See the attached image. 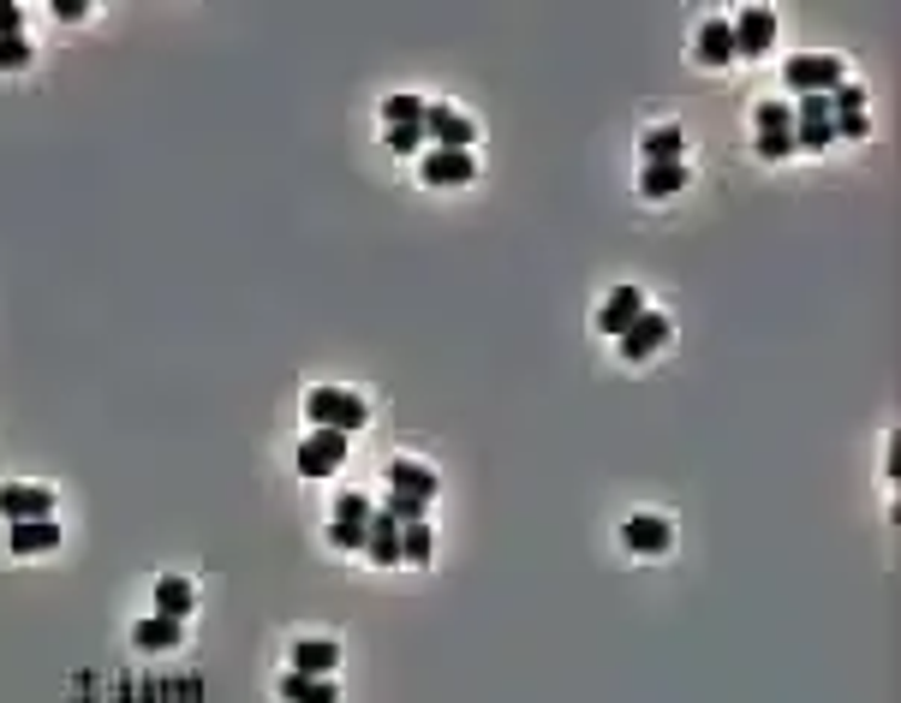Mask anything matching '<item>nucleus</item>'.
<instances>
[{
    "label": "nucleus",
    "instance_id": "nucleus-18",
    "mask_svg": "<svg viewBox=\"0 0 901 703\" xmlns=\"http://www.w3.org/2000/svg\"><path fill=\"white\" fill-rule=\"evenodd\" d=\"M681 185H687V162H645V173H639V191H645L651 203L675 197Z\"/></svg>",
    "mask_w": 901,
    "mask_h": 703
},
{
    "label": "nucleus",
    "instance_id": "nucleus-1",
    "mask_svg": "<svg viewBox=\"0 0 901 703\" xmlns=\"http://www.w3.org/2000/svg\"><path fill=\"white\" fill-rule=\"evenodd\" d=\"M305 418L317 429H341V436H353V429L371 418V406L358 394H346V388H311L305 394Z\"/></svg>",
    "mask_w": 901,
    "mask_h": 703
},
{
    "label": "nucleus",
    "instance_id": "nucleus-8",
    "mask_svg": "<svg viewBox=\"0 0 901 703\" xmlns=\"http://www.w3.org/2000/svg\"><path fill=\"white\" fill-rule=\"evenodd\" d=\"M424 137H436V150H472V137H478V132H472L466 114L424 102Z\"/></svg>",
    "mask_w": 901,
    "mask_h": 703
},
{
    "label": "nucleus",
    "instance_id": "nucleus-13",
    "mask_svg": "<svg viewBox=\"0 0 901 703\" xmlns=\"http://www.w3.org/2000/svg\"><path fill=\"white\" fill-rule=\"evenodd\" d=\"M692 60H699V67H729V60H735V30L722 19H710L699 30V42H692Z\"/></svg>",
    "mask_w": 901,
    "mask_h": 703
},
{
    "label": "nucleus",
    "instance_id": "nucleus-12",
    "mask_svg": "<svg viewBox=\"0 0 901 703\" xmlns=\"http://www.w3.org/2000/svg\"><path fill=\"white\" fill-rule=\"evenodd\" d=\"M669 519H657V513H639V519H627L621 524V542H627V549H634V554H662V549H669Z\"/></svg>",
    "mask_w": 901,
    "mask_h": 703
},
{
    "label": "nucleus",
    "instance_id": "nucleus-4",
    "mask_svg": "<svg viewBox=\"0 0 901 703\" xmlns=\"http://www.w3.org/2000/svg\"><path fill=\"white\" fill-rule=\"evenodd\" d=\"M341 466H346V436H341V429H317V436L298 441V471H305V477H328Z\"/></svg>",
    "mask_w": 901,
    "mask_h": 703
},
{
    "label": "nucleus",
    "instance_id": "nucleus-3",
    "mask_svg": "<svg viewBox=\"0 0 901 703\" xmlns=\"http://www.w3.org/2000/svg\"><path fill=\"white\" fill-rule=\"evenodd\" d=\"M836 125H830V102L824 95H800L794 108V150H830Z\"/></svg>",
    "mask_w": 901,
    "mask_h": 703
},
{
    "label": "nucleus",
    "instance_id": "nucleus-16",
    "mask_svg": "<svg viewBox=\"0 0 901 703\" xmlns=\"http://www.w3.org/2000/svg\"><path fill=\"white\" fill-rule=\"evenodd\" d=\"M388 489L394 495H413V501H431V495H436V471H424L418 459H394V466H388Z\"/></svg>",
    "mask_w": 901,
    "mask_h": 703
},
{
    "label": "nucleus",
    "instance_id": "nucleus-25",
    "mask_svg": "<svg viewBox=\"0 0 901 703\" xmlns=\"http://www.w3.org/2000/svg\"><path fill=\"white\" fill-rule=\"evenodd\" d=\"M752 125H758V132H794V108H788V102H758Z\"/></svg>",
    "mask_w": 901,
    "mask_h": 703
},
{
    "label": "nucleus",
    "instance_id": "nucleus-5",
    "mask_svg": "<svg viewBox=\"0 0 901 703\" xmlns=\"http://www.w3.org/2000/svg\"><path fill=\"white\" fill-rule=\"evenodd\" d=\"M669 334H675V323H669V316L645 310L639 323L621 334V358H627V364H645L651 352H662V346H669Z\"/></svg>",
    "mask_w": 901,
    "mask_h": 703
},
{
    "label": "nucleus",
    "instance_id": "nucleus-24",
    "mask_svg": "<svg viewBox=\"0 0 901 703\" xmlns=\"http://www.w3.org/2000/svg\"><path fill=\"white\" fill-rule=\"evenodd\" d=\"M383 120L388 125H424V102H418V95H388V102H383Z\"/></svg>",
    "mask_w": 901,
    "mask_h": 703
},
{
    "label": "nucleus",
    "instance_id": "nucleus-27",
    "mask_svg": "<svg viewBox=\"0 0 901 703\" xmlns=\"http://www.w3.org/2000/svg\"><path fill=\"white\" fill-rule=\"evenodd\" d=\"M758 155H765V162H782V155H794V132H758Z\"/></svg>",
    "mask_w": 901,
    "mask_h": 703
},
{
    "label": "nucleus",
    "instance_id": "nucleus-6",
    "mask_svg": "<svg viewBox=\"0 0 901 703\" xmlns=\"http://www.w3.org/2000/svg\"><path fill=\"white\" fill-rule=\"evenodd\" d=\"M729 30H735V54L758 60V54H770V42H777V12L747 7V12H740V19H735Z\"/></svg>",
    "mask_w": 901,
    "mask_h": 703
},
{
    "label": "nucleus",
    "instance_id": "nucleus-29",
    "mask_svg": "<svg viewBox=\"0 0 901 703\" xmlns=\"http://www.w3.org/2000/svg\"><path fill=\"white\" fill-rule=\"evenodd\" d=\"M383 513H388L394 524H418V519H424V501H413V495H388Z\"/></svg>",
    "mask_w": 901,
    "mask_h": 703
},
{
    "label": "nucleus",
    "instance_id": "nucleus-30",
    "mask_svg": "<svg viewBox=\"0 0 901 703\" xmlns=\"http://www.w3.org/2000/svg\"><path fill=\"white\" fill-rule=\"evenodd\" d=\"M19 24H24V7L19 0H0V37H19Z\"/></svg>",
    "mask_w": 901,
    "mask_h": 703
},
{
    "label": "nucleus",
    "instance_id": "nucleus-21",
    "mask_svg": "<svg viewBox=\"0 0 901 703\" xmlns=\"http://www.w3.org/2000/svg\"><path fill=\"white\" fill-rule=\"evenodd\" d=\"M132 644H138V650H173V644H180V620H168V614L138 620V626H132Z\"/></svg>",
    "mask_w": 901,
    "mask_h": 703
},
{
    "label": "nucleus",
    "instance_id": "nucleus-28",
    "mask_svg": "<svg viewBox=\"0 0 901 703\" xmlns=\"http://www.w3.org/2000/svg\"><path fill=\"white\" fill-rule=\"evenodd\" d=\"M418 143H424V125H388V150L394 155H418Z\"/></svg>",
    "mask_w": 901,
    "mask_h": 703
},
{
    "label": "nucleus",
    "instance_id": "nucleus-10",
    "mask_svg": "<svg viewBox=\"0 0 901 703\" xmlns=\"http://www.w3.org/2000/svg\"><path fill=\"white\" fill-rule=\"evenodd\" d=\"M54 513V495L49 489H37V483H7L0 489V519H49Z\"/></svg>",
    "mask_w": 901,
    "mask_h": 703
},
{
    "label": "nucleus",
    "instance_id": "nucleus-14",
    "mask_svg": "<svg viewBox=\"0 0 901 703\" xmlns=\"http://www.w3.org/2000/svg\"><path fill=\"white\" fill-rule=\"evenodd\" d=\"M341 662V650L328 644V638H305V644H293V674H311V680H328Z\"/></svg>",
    "mask_w": 901,
    "mask_h": 703
},
{
    "label": "nucleus",
    "instance_id": "nucleus-20",
    "mask_svg": "<svg viewBox=\"0 0 901 703\" xmlns=\"http://www.w3.org/2000/svg\"><path fill=\"white\" fill-rule=\"evenodd\" d=\"M281 697L287 703H335V680H311V674H281Z\"/></svg>",
    "mask_w": 901,
    "mask_h": 703
},
{
    "label": "nucleus",
    "instance_id": "nucleus-31",
    "mask_svg": "<svg viewBox=\"0 0 901 703\" xmlns=\"http://www.w3.org/2000/svg\"><path fill=\"white\" fill-rule=\"evenodd\" d=\"M836 125V137H865V114H853V120H830Z\"/></svg>",
    "mask_w": 901,
    "mask_h": 703
},
{
    "label": "nucleus",
    "instance_id": "nucleus-11",
    "mask_svg": "<svg viewBox=\"0 0 901 703\" xmlns=\"http://www.w3.org/2000/svg\"><path fill=\"white\" fill-rule=\"evenodd\" d=\"M472 150H431L424 155V185H466L472 180Z\"/></svg>",
    "mask_w": 901,
    "mask_h": 703
},
{
    "label": "nucleus",
    "instance_id": "nucleus-23",
    "mask_svg": "<svg viewBox=\"0 0 901 703\" xmlns=\"http://www.w3.org/2000/svg\"><path fill=\"white\" fill-rule=\"evenodd\" d=\"M436 554V537H431V524H401V561H431Z\"/></svg>",
    "mask_w": 901,
    "mask_h": 703
},
{
    "label": "nucleus",
    "instance_id": "nucleus-2",
    "mask_svg": "<svg viewBox=\"0 0 901 703\" xmlns=\"http://www.w3.org/2000/svg\"><path fill=\"white\" fill-rule=\"evenodd\" d=\"M782 84L800 90V95H830L836 84H842V60L836 54H794L782 67Z\"/></svg>",
    "mask_w": 901,
    "mask_h": 703
},
{
    "label": "nucleus",
    "instance_id": "nucleus-26",
    "mask_svg": "<svg viewBox=\"0 0 901 703\" xmlns=\"http://www.w3.org/2000/svg\"><path fill=\"white\" fill-rule=\"evenodd\" d=\"M30 67V42H24V30L19 37H0V72H24Z\"/></svg>",
    "mask_w": 901,
    "mask_h": 703
},
{
    "label": "nucleus",
    "instance_id": "nucleus-22",
    "mask_svg": "<svg viewBox=\"0 0 901 703\" xmlns=\"http://www.w3.org/2000/svg\"><path fill=\"white\" fill-rule=\"evenodd\" d=\"M687 155V137L675 132V125H657V132H645V162H681Z\"/></svg>",
    "mask_w": 901,
    "mask_h": 703
},
{
    "label": "nucleus",
    "instance_id": "nucleus-17",
    "mask_svg": "<svg viewBox=\"0 0 901 703\" xmlns=\"http://www.w3.org/2000/svg\"><path fill=\"white\" fill-rule=\"evenodd\" d=\"M365 554L376 567H394L401 561V524H394L388 513H371V531H365Z\"/></svg>",
    "mask_w": 901,
    "mask_h": 703
},
{
    "label": "nucleus",
    "instance_id": "nucleus-15",
    "mask_svg": "<svg viewBox=\"0 0 901 703\" xmlns=\"http://www.w3.org/2000/svg\"><path fill=\"white\" fill-rule=\"evenodd\" d=\"M49 549H60L54 519H19L12 524V554H49Z\"/></svg>",
    "mask_w": 901,
    "mask_h": 703
},
{
    "label": "nucleus",
    "instance_id": "nucleus-19",
    "mask_svg": "<svg viewBox=\"0 0 901 703\" xmlns=\"http://www.w3.org/2000/svg\"><path fill=\"white\" fill-rule=\"evenodd\" d=\"M198 609V590L185 584V579H155V614H168V620H185Z\"/></svg>",
    "mask_w": 901,
    "mask_h": 703
},
{
    "label": "nucleus",
    "instance_id": "nucleus-7",
    "mask_svg": "<svg viewBox=\"0 0 901 703\" xmlns=\"http://www.w3.org/2000/svg\"><path fill=\"white\" fill-rule=\"evenodd\" d=\"M365 531H371V501L365 495H341L335 524H328V542H335V549H365Z\"/></svg>",
    "mask_w": 901,
    "mask_h": 703
},
{
    "label": "nucleus",
    "instance_id": "nucleus-9",
    "mask_svg": "<svg viewBox=\"0 0 901 703\" xmlns=\"http://www.w3.org/2000/svg\"><path fill=\"white\" fill-rule=\"evenodd\" d=\"M639 316H645V293H639V286H615V293L604 298V310H597V328L621 340V334L634 328Z\"/></svg>",
    "mask_w": 901,
    "mask_h": 703
}]
</instances>
